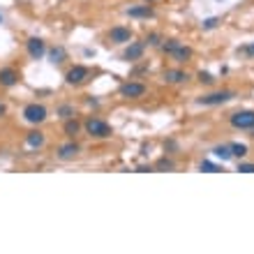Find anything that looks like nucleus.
Here are the masks:
<instances>
[{"instance_id": "obj_5", "label": "nucleus", "mask_w": 254, "mask_h": 254, "mask_svg": "<svg viewBox=\"0 0 254 254\" xmlns=\"http://www.w3.org/2000/svg\"><path fill=\"white\" fill-rule=\"evenodd\" d=\"M234 97H236L234 90H217V93L201 95L199 100H196V104H201V107H220V104H227V102H231Z\"/></svg>"}, {"instance_id": "obj_21", "label": "nucleus", "mask_w": 254, "mask_h": 254, "mask_svg": "<svg viewBox=\"0 0 254 254\" xmlns=\"http://www.w3.org/2000/svg\"><path fill=\"white\" fill-rule=\"evenodd\" d=\"M229 148H231V155L238 157V160H243V157L248 155V146H245V143H229Z\"/></svg>"}, {"instance_id": "obj_11", "label": "nucleus", "mask_w": 254, "mask_h": 254, "mask_svg": "<svg viewBox=\"0 0 254 254\" xmlns=\"http://www.w3.org/2000/svg\"><path fill=\"white\" fill-rule=\"evenodd\" d=\"M79 153H81V146H79V143H76L74 139H69L67 143H63V146L58 148L56 157H58L61 162H69V160H74V157H76Z\"/></svg>"}, {"instance_id": "obj_19", "label": "nucleus", "mask_w": 254, "mask_h": 254, "mask_svg": "<svg viewBox=\"0 0 254 254\" xmlns=\"http://www.w3.org/2000/svg\"><path fill=\"white\" fill-rule=\"evenodd\" d=\"M155 171H174L176 169V162L171 157H160V160L155 162Z\"/></svg>"}, {"instance_id": "obj_20", "label": "nucleus", "mask_w": 254, "mask_h": 254, "mask_svg": "<svg viewBox=\"0 0 254 254\" xmlns=\"http://www.w3.org/2000/svg\"><path fill=\"white\" fill-rule=\"evenodd\" d=\"M56 116H58V118H63V121H67V118H74V116H76V111H74L72 104H61V107L56 109Z\"/></svg>"}, {"instance_id": "obj_4", "label": "nucleus", "mask_w": 254, "mask_h": 254, "mask_svg": "<svg viewBox=\"0 0 254 254\" xmlns=\"http://www.w3.org/2000/svg\"><path fill=\"white\" fill-rule=\"evenodd\" d=\"M47 118H49V109L44 107V104L33 102V104H26V107H23V121L30 123V125H42Z\"/></svg>"}, {"instance_id": "obj_10", "label": "nucleus", "mask_w": 254, "mask_h": 254, "mask_svg": "<svg viewBox=\"0 0 254 254\" xmlns=\"http://www.w3.org/2000/svg\"><path fill=\"white\" fill-rule=\"evenodd\" d=\"M26 51L33 61H42V58L47 56V42L42 40V37H30V40L26 42Z\"/></svg>"}, {"instance_id": "obj_3", "label": "nucleus", "mask_w": 254, "mask_h": 254, "mask_svg": "<svg viewBox=\"0 0 254 254\" xmlns=\"http://www.w3.org/2000/svg\"><path fill=\"white\" fill-rule=\"evenodd\" d=\"M90 67L86 65H72L69 69L65 72V83L67 86H83V83H88L90 81Z\"/></svg>"}, {"instance_id": "obj_14", "label": "nucleus", "mask_w": 254, "mask_h": 254, "mask_svg": "<svg viewBox=\"0 0 254 254\" xmlns=\"http://www.w3.org/2000/svg\"><path fill=\"white\" fill-rule=\"evenodd\" d=\"M44 143H47V134L40 132V129H33V132L26 134V146L28 148H33L35 150V148H42Z\"/></svg>"}, {"instance_id": "obj_30", "label": "nucleus", "mask_w": 254, "mask_h": 254, "mask_svg": "<svg viewBox=\"0 0 254 254\" xmlns=\"http://www.w3.org/2000/svg\"><path fill=\"white\" fill-rule=\"evenodd\" d=\"M0 21H2V16H0Z\"/></svg>"}, {"instance_id": "obj_28", "label": "nucleus", "mask_w": 254, "mask_h": 254, "mask_svg": "<svg viewBox=\"0 0 254 254\" xmlns=\"http://www.w3.org/2000/svg\"><path fill=\"white\" fill-rule=\"evenodd\" d=\"M7 114V107H5V104H2V102H0V118H2V116H5Z\"/></svg>"}, {"instance_id": "obj_27", "label": "nucleus", "mask_w": 254, "mask_h": 254, "mask_svg": "<svg viewBox=\"0 0 254 254\" xmlns=\"http://www.w3.org/2000/svg\"><path fill=\"white\" fill-rule=\"evenodd\" d=\"M236 171H241V174H254V164L252 162H241Z\"/></svg>"}, {"instance_id": "obj_6", "label": "nucleus", "mask_w": 254, "mask_h": 254, "mask_svg": "<svg viewBox=\"0 0 254 254\" xmlns=\"http://www.w3.org/2000/svg\"><path fill=\"white\" fill-rule=\"evenodd\" d=\"M118 93H121V97H125V100H141V97H146L148 86L141 83V81H127V83H123V86L118 88Z\"/></svg>"}, {"instance_id": "obj_23", "label": "nucleus", "mask_w": 254, "mask_h": 254, "mask_svg": "<svg viewBox=\"0 0 254 254\" xmlns=\"http://www.w3.org/2000/svg\"><path fill=\"white\" fill-rule=\"evenodd\" d=\"M199 169H201V171H206V174H220V171H222V167H217V164H215V162H210V160H203L199 164Z\"/></svg>"}, {"instance_id": "obj_29", "label": "nucleus", "mask_w": 254, "mask_h": 254, "mask_svg": "<svg viewBox=\"0 0 254 254\" xmlns=\"http://www.w3.org/2000/svg\"><path fill=\"white\" fill-rule=\"evenodd\" d=\"M143 2H155V0H143Z\"/></svg>"}, {"instance_id": "obj_25", "label": "nucleus", "mask_w": 254, "mask_h": 254, "mask_svg": "<svg viewBox=\"0 0 254 254\" xmlns=\"http://www.w3.org/2000/svg\"><path fill=\"white\" fill-rule=\"evenodd\" d=\"M162 44V35L160 33H150L146 37V47H160Z\"/></svg>"}, {"instance_id": "obj_13", "label": "nucleus", "mask_w": 254, "mask_h": 254, "mask_svg": "<svg viewBox=\"0 0 254 254\" xmlns=\"http://www.w3.org/2000/svg\"><path fill=\"white\" fill-rule=\"evenodd\" d=\"M125 14L129 16V19H153L155 9L150 7V2H148V5H134V7H129Z\"/></svg>"}, {"instance_id": "obj_7", "label": "nucleus", "mask_w": 254, "mask_h": 254, "mask_svg": "<svg viewBox=\"0 0 254 254\" xmlns=\"http://www.w3.org/2000/svg\"><path fill=\"white\" fill-rule=\"evenodd\" d=\"M229 123H231V127H236V129H248L250 132L254 127V111L252 109H241V111L231 114Z\"/></svg>"}, {"instance_id": "obj_12", "label": "nucleus", "mask_w": 254, "mask_h": 254, "mask_svg": "<svg viewBox=\"0 0 254 254\" xmlns=\"http://www.w3.org/2000/svg\"><path fill=\"white\" fill-rule=\"evenodd\" d=\"M16 83H19V72L14 67H0V86L14 88Z\"/></svg>"}, {"instance_id": "obj_24", "label": "nucleus", "mask_w": 254, "mask_h": 254, "mask_svg": "<svg viewBox=\"0 0 254 254\" xmlns=\"http://www.w3.org/2000/svg\"><path fill=\"white\" fill-rule=\"evenodd\" d=\"M217 26H220V16H210V19H206L203 23H201L203 30H215Z\"/></svg>"}, {"instance_id": "obj_1", "label": "nucleus", "mask_w": 254, "mask_h": 254, "mask_svg": "<svg viewBox=\"0 0 254 254\" xmlns=\"http://www.w3.org/2000/svg\"><path fill=\"white\" fill-rule=\"evenodd\" d=\"M160 49H162V51H164L167 56H171V58H174L178 65H185L188 61H192V56H194L192 47L183 44L181 40H162Z\"/></svg>"}, {"instance_id": "obj_9", "label": "nucleus", "mask_w": 254, "mask_h": 254, "mask_svg": "<svg viewBox=\"0 0 254 254\" xmlns=\"http://www.w3.org/2000/svg\"><path fill=\"white\" fill-rule=\"evenodd\" d=\"M132 37H134L132 28H127V26H114L109 30V42L111 44H129Z\"/></svg>"}, {"instance_id": "obj_18", "label": "nucleus", "mask_w": 254, "mask_h": 254, "mask_svg": "<svg viewBox=\"0 0 254 254\" xmlns=\"http://www.w3.org/2000/svg\"><path fill=\"white\" fill-rule=\"evenodd\" d=\"M213 155L217 157V160L222 162H229L234 155H231V148H229V143H220V146H215L213 148Z\"/></svg>"}, {"instance_id": "obj_17", "label": "nucleus", "mask_w": 254, "mask_h": 254, "mask_svg": "<svg viewBox=\"0 0 254 254\" xmlns=\"http://www.w3.org/2000/svg\"><path fill=\"white\" fill-rule=\"evenodd\" d=\"M47 54H49V63H51V65H61V63L67 61V51L63 47L47 49Z\"/></svg>"}, {"instance_id": "obj_26", "label": "nucleus", "mask_w": 254, "mask_h": 254, "mask_svg": "<svg viewBox=\"0 0 254 254\" xmlns=\"http://www.w3.org/2000/svg\"><path fill=\"white\" fill-rule=\"evenodd\" d=\"M196 76H199V81H201V83H206V86H213V83H215V76L210 72H199Z\"/></svg>"}, {"instance_id": "obj_8", "label": "nucleus", "mask_w": 254, "mask_h": 254, "mask_svg": "<svg viewBox=\"0 0 254 254\" xmlns=\"http://www.w3.org/2000/svg\"><path fill=\"white\" fill-rule=\"evenodd\" d=\"M146 54V42H129L127 49L123 51V61L125 63H139Z\"/></svg>"}, {"instance_id": "obj_15", "label": "nucleus", "mask_w": 254, "mask_h": 254, "mask_svg": "<svg viewBox=\"0 0 254 254\" xmlns=\"http://www.w3.org/2000/svg\"><path fill=\"white\" fill-rule=\"evenodd\" d=\"M81 129H83V125L76 121V116H74V118H67L65 125H63V132H65L67 139H74L76 134H81Z\"/></svg>"}, {"instance_id": "obj_16", "label": "nucleus", "mask_w": 254, "mask_h": 254, "mask_svg": "<svg viewBox=\"0 0 254 254\" xmlns=\"http://www.w3.org/2000/svg\"><path fill=\"white\" fill-rule=\"evenodd\" d=\"M190 76L185 69H164V81L167 83H185Z\"/></svg>"}, {"instance_id": "obj_22", "label": "nucleus", "mask_w": 254, "mask_h": 254, "mask_svg": "<svg viewBox=\"0 0 254 254\" xmlns=\"http://www.w3.org/2000/svg\"><path fill=\"white\" fill-rule=\"evenodd\" d=\"M236 54L245 56V58H250V61H252V58H254V42H248V44L238 47V49H236Z\"/></svg>"}, {"instance_id": "obj_2", "label": "nucleus", "mask_w": 254, "mask_h": 254, "mask_svg": "<svg viewBox=\"0 0 254 254\" xmlns=\"http://www.w3.org/2000/svg\"><path fill=\"white\" fill-rule=\"evenodd\" d=\"M83 129H86L88 136H93V139H109L111 134H114V127L109 125L107 121H102V118H88L83 123Z\"/></svg>"}]
</instances>
